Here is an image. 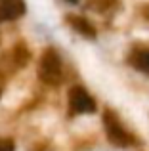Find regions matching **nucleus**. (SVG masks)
<instances>
[{"mask_svg": "<svg viewBox=\"0 0 149 151\" xmlns=\"http://www.w3.org/2000/svg\"><path fill=\"white\" fill-rule=\"evenodd\" d=\"M38 78L48 86H59L63 81V63L54 48H46L38 59Z\"/></svg>", "mask_w": 149, "mask_h": 151, "instance_id": "1", "label": "nucleus"}, {"mask_svg": "<svg viewBox=\"0 0 149 151\" xmlns=\"http://www.w3.org/2000/svg\"><path fill=\"white\" fill-rule=\"evenodd\" d=\"M103 128H105V134H107V140L117 147H132V145L138 144L136 136L130 130L124 128L120 119L111 109H107L103 113Z\"/></svg>", "mask_w": 149, "mask_h": 151, "instance_id": "2", "label": "nucleus"}, {"mask_svg": "<svg viewBox=\"0 0 149 151\" xmlns=\"http://www.w3.org/2000/svg\"><path fill=\"white\" fill-rule=\"evenodd\" d=\"M69 109L74 115H86L96 111V101L82 86H73L69 90Z\"/></svg>", "mask_w": 149, "mask_h": 151, "instance_id": "3", "label": "nucleus"}, {"mask_svg": "<svg viewBox=\"0 0 149 151\" xmlns=\"http://www.w3.org/2000/svg\"><path fill=\"white\" fill-rule=\"evenodd\" d=\"M25 14V2L23 0H0V23L17 19Z\"/></svg>", "mask_w": 149, "mask_h": 151, "instance_id": "4", "label": "nucleus"}, {"mask_svg": "<svg viewBox=\"0 0 149 151\" xmlns=\"http://www.w3.org/2000/svg\"><path fill=\"white\" fill-rule=\"evenodd\" d=\"M67 23L73 27V31H77V33L82 35V37L96 38V27H94L86 17H82V15H73V14L67 15Z\"/></svg>", "mask_w": 149, "mask_h": 151, "instance_id": "5", "label": "nucleus"}, {"mask_svg": "<svg viewBox=\"0 0 149 151\" xmlns=\"http://www.w3.org/2000/svg\"><path fill=\"white\" fill-rule=\"evenodd\" d=\"M128 63L134 69L142 71V73L149 75V48H136L128 55Z\"/></svg>", "mask_w": 149, "mask_h": 151, "instance_id": "6", "label": "nucleus"}, {"mask_svg": "<svg viewBox=\"0 0 149 151\" xmlns=\"http://www.w3.org/2000/svg\"><path fill=\"white\" fill-rule=\"evenodd\" d=\"M119 6V0H88L86 8L96 14H109Z\"/></svg>", "mask_w": 149, "mask_h": 151, "instance_id": "7", "label": "nucleus"}, {"mask_svg": "<svg viewBox=\"0 0 149 151\" xmlns=\"http://www.w3.org/2000/svg\"><path fill=\"white\" fill-rule=\"evenodd\" d=\"M10 59H11L15 69L25 65V63L29 61V52H27L25 44H15V48L11 50V54H10Z\"/></svg>", "mask_w": 149, "mask_h": 151, "instance_id": "8", "label": "nucleus"}, {"mask_svg": "<svg viewBox=\"0 0 149 151\" xmlns=\"http://www.w3.org/2000/svg\"><path fill=\"white\" fill-rule=\"evenodd\" d=\"M15 145H14V140L10 138H0V151H14Z\"/></svg>", "mask_w": 149, "mask_h": 151, "instance_id": "9", "label": "nucleus"}, {"mask_svg": "<svg viewBox=\"0 0 149 151\" xmlns=\"http://www.w3.org/2000/svg\"><path fill=\"white\" fill-rule=\"evenodd\" d=\"M143 17H145L147 21H149V4H147L145 8H143Z\"/></svg>", "mask_w": 149, "mask_h": 151, "instance_id": "10", "label": "nucleus"}, {"mask_svg": "<svg viewBox=\"0 0 149 151\" xmlns=\"http://www.w3.org/2000/svg\"><path fill=\"white\" fill-rule=\"evenodd\" d=\"M67 2H71V4H77V2H80V0H67Z\"/></svg>", "mask_w": 149, "mask_h": 151, "instance_id": "11", "label": "nucleus"}, {"mask_svg": "<svg viewBox=\"0 0 149 151\" xmlns=\"http://www.w3.org/2000/svg\"><path fill=\"white\" fill-rule=\"evenodd\" d=\"M2 78H4V73H0V81H2Z\"/></svg>", "mask_w": 149, "mask_h": 151, "instance_id": "12", "label": "nucleus"}]
</instances>
